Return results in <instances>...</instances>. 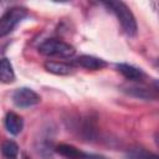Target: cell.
<instances>
[{"label": "cell", "mask_w": 159, "mask_h": 159, "mask_svg": "<svg viewBox=\"0 0 159 159\" xmlns=\"http://www.w3.org/2000/svg\"><path fill=\"white\" fill-rule=\"evenodd\" d=\"M124 92L128 94L142 98V99H155L157 98V89H152L150 87H147L144 84H129L128 87H124Z\"/></svg>", "instance_id": "5b68a950"}, {"label": "cell", "mask_w": 159, "mask_h": 159, "mask_svg": "<svg viewBox=\"0 0 159 159\" xmlns=\"http://www.w3.org/2000/svg\"><path fill=\"white\" fill-rule=\"evenodd\" d=\"M60 155L68 158V159H84L86 153L80 150L78 148L71 145V144H60L55 149Z\"/></svg>", "instance_id": "30bf717a"}, {"label": "cell", "mask_w": 159, "mask_h": 159, "mask_svg": "<svg viewBox=\"0 0 159 159\" xmlns=\"http://www.w3.org/2000/svg\"><path fill=\"white\" fill-rule=\"evenodd\" d=\"M39 52L47 57H61V58H70L76 53V50L72 45L56 40V39H48L45 40L39 46Z\"/></svg>", "instance_id": "7a4b0ae2"}, {"label": "cell", "mask_w": 159, "mask_h": 159, "mask_svg": "<svg viewBox=\"0 0 159 159\" xmlns=\"http://www.w3.org/2000/svg\"><path fill=\"white\" fill-rule=\"evenodd\" d=\"M43 67L47 72L57 76H68L73 72V67L71 65L60 61H46L43 63Z\"/></svg>", "instance_id": "ba28073f"}, {"label": "cell", "mask_w": 159, "mask_h": 159, "mask_svg": "<svg viewBox=\"0 0 159 159\" xmlns=\"http://www.w3.org/2000/svg\"><path fill=\"white\" fill-rule=\"evenodd\" d=\"M41 97L29 87H21L14 91L12 93V102L19 108H27L39 104Z\"/></svg>", "instance_id": "277c9868"}, {"label": "cell", "mask_w": 159, "mask_h": 159, "mask_svg": "<svg viewBox=\"0 0 159 159\" xmlns=\"http://www.w3.org/2000/svg\"><path fill=\"white\" fill-rule=\"evenodd\" d=\"M117 67V71L119 73L123 75V77H125L127 80L129 81H134V82H138V81H142L143 77H144V73L142 70L132 66V65H128V63H117L116 65Z\"/></svg>", "instance_id": "9c48e42d"}, {"label": "cell", "mask_w": 159, "mask_h": 159, "mask_svg": "<svg viewBox=\"0 0 159 159\" xmlns=\"http://www.w3.org/2000/svg\"><path fill=\"white\" fill-rule=\"evenodd\" d=\"M103 4L116 14L123 31L128 36H135L137 35L135 17H134L133 12L130 11V9L123 1H107V2H103Z\"/></svg>", "instance_id": "6da1fadb"}, {"label": "cell", "mask_w": 159, "mask_h": 159, "mask_svg": "<svg viewBox=\"0 0 159 159\" xmlns=\"http://www.w3.org/2000/svg\"><path fill=\"white\" fill-rule=\"evenodd\" d=\"M1 154L5 159H16L19 155V145L14 140H5L1 144Z\"/></svg>", "instance_id": "7c38bea8"}, {"label": "cell", "mask_w": 159, "mask_h": 159, "mask_svg": "<svg viewBox=\"0 0 159 159\" xmlns=\"http://www.w3.org/2000/svg\"><path fill=\"white\" fill-rule=\"evenodd\" d=\"M5 128L10 134L17 135L21 133V130L24 128V120L17 113L9 112L5 117Z\"/></svg>", "instance_id": "52a82bcc"}, {"label": "cell", "mask_w": 159, "mask_h": 159, "mask_svg": "<svg viewBox=\"0 0 159 159\" xmlns=\"http://www.w3.org/2000/svg\"><path fill=\"white\" fill-rule=\"evenodd\" d=\"M15 81V72L10 60L6 57L0 58V82L2 83H11Z\"/></svg>", "instance_id": "8fae6325"}, {"label": "cell", "mask_w": 159, "mask_h": 159, "mask_svg": "<svg viewBox=\"0 0 159 159\" xmlns=\"http://www.w3.org/2000/svg\"><path fill=\"white\" fill-rule=\"evenodd\" d=\"M128 159H159L157 154L144 148H132L127 153Z\"/></svg>", "instance_id": "4fadbf2b"}, {"label": "cell", "mask_w": 159, "mask_h": 159, "mask_svg": "<svg viewBox=\"0 0 159 159\" xmlns=\"http://www.w3.org/2000/svg\"><path fill=\"white\" fill-rule=\"evenodd\" d=\"M27 16V10L21 6H14L7 9L0 17V37L9 35L16 25Z\"/></svg>", "instance_id": "3957f363"}, {"label": "cell", "mask_w": 159, "mask_h": 159, "mask_svg": "<svg viewBox=\"0 0 159 159\" xmlns=\"http://www.w3.org/2000/svg\"><path fill=\"white\" fill-rule=\"evenodd\" d=\"M76 65H78L80 67H83L86 70L97 71V70L104 68L107 66V62L103 58H99V57H96V56L82 55V56L76 58Z\"/></svg>", "instance_id": "8992f818"}, {"label": "cell", "mask_w": 159, "mask_h": 159, "mask_svg": "<svg viewBox=\"0 0 159 159\" xmlns=\"http://www.w3.org/2000/svg\"><path fill=\"white\" fill-rule=\"evenodd\" d=\"M84 159H107L103 155H98V154H87L84 155Z\"/></svg>", "instance_id": "5bb4252c"}]
</instances>
